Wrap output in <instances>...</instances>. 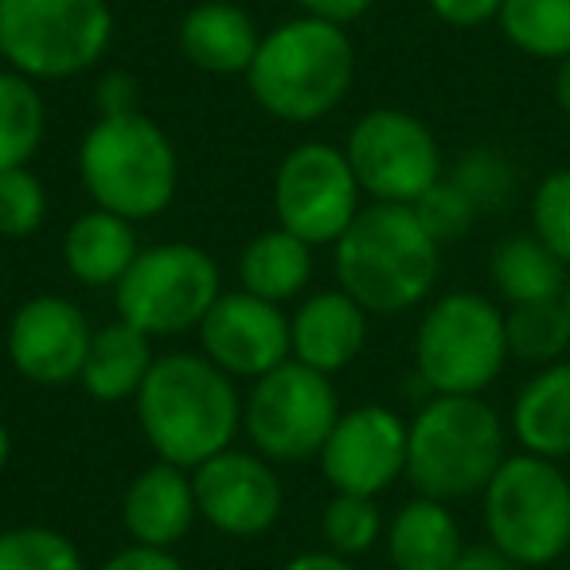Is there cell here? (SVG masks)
Returning <instances> with one entry per match:
<instances>
[{"label":"cell","mask_w":570,"mask_h":570,"mask_svg":"<svg viewBox=\"0 0 570 570\" xmlns=\"http://www.w3.org/2000/svg\"><path fill=\"white\" fill-rule=\"evenodd\" d=\"M137 422L160 461L199 469L243 426L235 380L207 356H160L137 391Z\"/></svg>","instance_id":"cell-1"},{"label":"cell","mask_w":570,"mask_h":570,"mask_svg":"<svg viewBox=\"0 0 570 570\" xmlns=\"http://www.w3.org/2000/svg\"><path fill=\"white\" fill-rule=\"evenodd\" d=\"M438 243L406 204H372L336 238L341 289L375 317L426 302L438 282Z\"/></svg>","instance_id":"cell-2"},{"label":"cell","mask_w":570,"mask_h":570,"mask_svg":"<svg viewBox=\"0 0 570 570\" xmlns=\"http://www.w3.org/2000/svg\"><path fill=\"white\" fill-rule=\"evenodd\" d=\"M356 75V51L344 24L321 17L285 20L262 36L246 71L254 102L282 121H317L341 106Z\"/></svg>","instance_id":"cell-3"},{"label":"cell","mask_w":570,"mask_h":570,"mask_svg":"<svg viewBox=\"0 0 570 570\" xmlns=\"http://www.w3.org/2000/svg\"><path fill=\"white\" fill-rule=\"evenodd\" d=\"M504 465V422L481 395H434L406 426V476L430 500H465Z\"/></svg>","instance_id":"cell-4"},{"label":"cell","mask_w":570,"mask_h":570,"mask_svg":"<svg viewBox=\"0 0 570 570\" xmlns=\"http://www.w3.org/2000/svg\"><path fill=\"white\" fill-rule=\"evenodd\" d=\"M82 188L102 212L121 219H153L176 196L180 160L168 134L145 114L98 118L79 145Z\"/></svg>","instance_id":"cell-5"},{"label":"cell","mask_w":570,"mask_h":570,"mask_svg":"<svg viewBox=\"0 0 570 570\" xmlns=\"http://www.w3.org/2000/svg\"><path fill=\"white\" fill-rule=\"evenodd\" d=\"M481 497L492 547L515 567H547L570 547V476L554 461L504 458Z\"/></svg>","instance_id":"cell-6"},{"label":"cell","mask_w":570,"mask_h":570,"mask_svg":"<svg viewBox=\"0 0 570 570\" xmlns=\"http://www.w3.org/2000/svg\"><path fill=\"white\" fill-rule=\"evenodd\" d=\"M106 0H0V56L24 79H75L110 51Z\"/></svg>","instance_id":"cell-7"},{"label":"cell","mask_w":570,"mask_h":570,"mask_svg":"<svg viewBox=\"0 0 570 570\" xmlns=\"http://www.w3.org/2000/svg\"><path fill=\"white\" fill-rule=\"evenodd\" d=\"M504 364V313L481 294L438 297L414 333V367L430 395H481Z\"/></svg>","instance_id":"cell-8"},{"label":"cell","mask_w":570,"mask_h":570,"mask_svg":"<svg viewBox=\"0 0 570 570\" xmlns=\"http://www.w3.org/2000/svg\"><path fill=\"white\" fill-rule=\"evenodd\" d=\"M219 294V266L204 246L160 243L137 254L118 282V317L145 336H176L199 328Z\"/></svg>","instance_id":"cell-9"},{"label":"cell","mask_w":570,"mask_h":570,"mask_svg":"<svg viewBox=\"0 0 570 570\" xmlns=\"http://www.w3.org/2000/svg\"><path fill=\"white\" fill-rule=\"evenodd\" d=\"M336 419H341V399L325 372L285 360L274 372L254 380L246 399L243 426L262 458L274 461H305L321 453L328 442Z\"/></svg>","instance_id":"cell-10"},{"label":"cell","mask_w":570,"mask_h":570,"mask_svg":"<svg viewBox=\"0 0 570 570\" xmlns=\"http://www.w3.org/2000/svg\"><path fill=\"white\" fill-rule=\"evenodd\" d=\"M352 173L375 204H406L442 180V149L426 121L406 110H372L348 134Z\"/></svg>","instance_id":"cell-11"},{"label":"cell","mask_w":570,"mask_h":570,"mask_svg":"<svg viewBox=\"0 0 570 570\" xmlns=\"http://www.w3.org/2000/svg\"><path fill=\"white\" fill-rule=\"evenodd\" d=\"M274 212L289 235L309 246L336 243L360 215V180L348 157L325 141L297 145L277 165Z\"/></svg>","instance_id":"cell-12"},{"label":"cell","mask_w":570,"mask_h":570,"mask_svg":"<svg viewBox=\"0 0 570 570\" xmlns=\"http://www.w3.org/2000/svg\"><path fill=\"white\" fill-rule=\"evenodd\" d=\"M317 458L336 492L375 500L406 473V422L387 406H356L336 419Z\"/></svg>","instance_id":"cell-13"},{"label":"cell","mask_w":570,"mask_h":570,"mask_svg":"<svg viewBox=\"0 0 570 570\" xmlns=\"http://www.w3.org/2000/svg\"><path fill=\"white\" fill-rule=\"evenodd\" d=\"M204 356L230 380H262L277 364L294 356L289 352V321L274 302L246 294H219V302L199 321Z\"/></svg>","instance_id":"cell-14"},{"label":"cell","mask_w":570,"mask_h":570,"mask_svg":"<svg viewBox=\"0 0 570 570\" xmlns=\"http://www.w3.org/2000/svg\"><path fill=\"white\" fill-rule=\"evenodd\" d=\"M196 508L215 531L235 539L266 535L282 515V481L262 458L223 450L191 473Z\"/></svg>","instance_id":"cell-15"},{"label":"cell","mask_w":570,"mask_h":570,"mask_svg":"<svg viewBox=\"0 0 570 570\" xmlns=\"http://www.w3.org/2000/svg\"><path fill=\"white\" fill-rule=\"evenodd\" d=\"M87 317L75 302L56 294L32 297L9 325V360L24 380L40 387H67L82 375L90 352Z\"/></svg>","instance_id":"cell-16"},{"label":"cell","mask_w":570,"mask_h":570,"mask_svg":"<svg viewBox=\"0 0 570 570\" xmlns=\"http://www.w3.org/2000/svg\"><path fill=\"white\" fill-rule=\"evenodd\" d=\"M367 341V309L352 302L344 289L313 294L289 321V352L297 364L313 372H341L364 352Z\"/></svg>","instance_id":"cell-17"},{"label":"cell","mask_w":570,"mask_h":570,"mask_svg":"<svg viewBox=\"0 0 570 570\" xmlns=\"http://www.w3.org/2000/svg\"><path fill=\"white\" fill-rule=\"evenodd\" d=\"M196 515L199 508L191 476L184 469L168 465V461L137 473L134 484L126 489V504H121V520H126V531L134 535V543L160 547V551L180 543L191 531Z\"/></svg>","instance_id":"cell-18"},{"label":"cell","mask_w":570,"mask_h":570,"mask_svg":"<svg viewBox=\"0 0 570 570\" xmlns=\"http://www.w3.org/2000/svg\"><path fill=\"white\" fill-rule=\"evenodd\" d=\"M262 36L230 0H199L180 24V48L207 75H246Z\"/></svg>","instance_id":"cell-19"},{"label":"cell","mask_w":570,"mask_h":570,"mask_svg":"<svg viewBox=\"0 0 570 570\" xmlns=\"http://www.w3.org/2000/svg\"><path fill=\"white\" fill-rule=\"evenodd\" d=\"M512 434L523 453L570 458V360L547 364L523 383L512 406Z\"/></svg>","instance_id":"cell-20"},{"label":"cell","mask_w":570,"mask_h":570,"mask_svg":"<svg viewBox=\"0 0 570 570\" xmlns=\"http://www.w3.org/2000/svg\"><path fill=\"white\" fill-rule=\"evenodd\" d=\"M153 336H145L129 321H114V325L98 328L90 341L87 364H82L79 383L87 387L90 399L98 403H121V399H137L149 367L157 364L149 348Z\"/></svg>","instance_id":"cell-21"},{"label":"cell","mask_w":570,"mask_h":570,"mask_svg":"<svg viewBox=\"0 0 570 570\" xmlns=\"http://www.w3.org/2000/svg\"><path fill=\"white\" fill-rule=\"evenodd\" d=\"M461 551V528L442 500H411L387 528V554L395 570H450Z\"/></svg>","instance_id":"cell-22"},{"label":"cell","mask_w":570,"mask_h":570,"mask_svg":"<svg viewBox=\"0 0 570 570\" xmlns=\"http://www.w3.org/2000/svg\"><path fill=\"white\" fill-rule=\"evenodd\" d=\"M141 254L137 235L129 219L114 212H87L71 223L63 238V258L67 269L79 277L82 285H118L134 258Z\"/></svg>","instance_id":"cell-23"},{"label":"cell","mask_w":570,"mask_h":570,"mask_svg":"<svg viewBox=\"0 0 570 570\" xmlns=\"http://www.w3.org/2000/svg\"><path fill=\"white\" fill-rule=\"evenodd\" d=\"M313 274V246L305 238L289 235L285 227H274L258 235L238 258V277L243 289L262 302H289L305 289Z\"/></svg>","instance_id":"cell-24"},{"label":"cell","mask_w":570,"mask_h":570,"mask_svg":"<svg viewBox=\"0 0 570 570\" xmlns=\"http://www.w3.org/2000/svg\"><path fill=\"white\" fill-rule=\"evenodd\" d=\"M570 269L535 235H515L492 250V285L508 305L559 302L570 285Z\"/></svg>","instance_id":"cell-25"},{"label":"cell","mask_w":570,"mask_h":570,"mask_svg":"<svg viewBox=\"0 0 570 570\" xmlns=\"http://www.w3.org/2000/svg\"><path fill=\"white\" fill-rule=\"evenodd\" d=\"M497 20L504 40L523 56L554 63L570 56V0H504Z\"/></svg>","instance_id":"cell-26"},{"label":"cell","mask_w":570,"mask_h":570,"mask_svg":"<svg viewBox=\"0 0 570 570\" xmlns=\"http://www.w3.org/2000/svg\"><path fill=\"white\" fill-rule=\"evenodd\" d=\"M48 110L32 79L20 71H0V173L24 168L43 141Z\"/></svg>","instance_id":"cell-27"},{"label":"cell","mask_w":570,"mask_h":570,"mask_svg":"<svg viewBox=\"0 0 570 570\" xmlns=\"http://www.w3.org/2000/svg\"><path fill=\"white\" fill-rule=\"evenodd\" d=\"M504 336H508V356L539 367L559 364L570 348V317L562 297L559 302L512 305L504 313Z\"/></svg>","instance_id":"cell-28"},{"label":"cell","mask_w":570,"mask_h":570,"mask_svg":"<svg viewBox=\"0 0 570 570\" xmlns=\"http://www.w3.org/2000/svg\"><path fill=\"white\" fill-rule=\"evenodd\" d=\"M0 570H82V554L63 531L28 523L0 531Z\"/></svg>","instance_id":"cell-29"},{"label":"cell","mask_w":570,"mask_h":570,"mask_svg":"<svg viewBox=\"0 0 570 570\" xmlns=\"http://www.w3.org/2000/svg\"><path fill=\"white\" fill-rule=\"evenodd\" d=\"M450 180L465 191L469 204L476 207V215H481V212H500V207L515 196L512 160H508V153L489 149V145H481V149H469L465 157L453 165Z\"/></svg>","instance_id":"cell-30"},{"label":"cell","mask_w":570,"mask_h":570,"mask_svg":"<svg viewBox=\"0 0 570 570\" xmlns=\"http://www.w3.org/2000/svg\"><path fill=\"white\" fill-rule=\"evenodd\" d=\"M321 531H325V543L333 554H364L380 539V508L372 497H352V492H336L325 504L321 515Z\"/></svg>","instance_id":"cell-31"},{"label":"cell","mask_w":570,"mask_h":570,"mask_svg":"<svg viewBox=\"0 0 570 570\" xmlns=\"http://www.w3.org/2000/svg\"><path fill=\"white\" fill-rule=\"evenodd\" d=\"M531 235L570 269V168H554L531 191Z\"/></svg>","instance_id":"cell-32"},{"label":"cell","mask_w":570,"mask_h":570,"mask_svg":"<svg viewBox=\"0 0 570 570\" xmlns=\"http://www.w3.org/2000/svg\"><path fill=\"white\" fill-rule=\"evenodd\" d=\"M48 219V191L40 176L24 168H4L0 173V235L28 238Z\"/></svg>","instance_id":"cell-33"},{"label":"cell","mask_w":570,"mask_h":570,"mask_svg":"<svg viewBox=\"0 0 570 570\" xmlns=\"http://www.w3.org/2000/svg\"><path fill=\"white\" fill-rule=\"evenodd\" d=\"M411 207H414V215H419L422 227L434 235L438 246L461 238L469 227H473V219H476V207L469 204V196L450 180V176H442L434 188L422 191V196L414 199Z\"/></svg>","instance_id":"cell-34"},{"label":"cell","mask_w":570,"mask_h":570,"mask_svg":"<svg viewBox=\"0 0 570 570\" xmlns=\"http://www.w3.org/2000/svg\"><path fill=\"white\" fill-rule=\"evenodd\" d=\"M98 110L102 118H121V114H137V98H141V87H137V75L129 71H106L95 87Z\"/></svg>","instance_id":"cell-35"},{"label":"cell","mask_w":570,"mask_h":570,"mask_svg":"<svg viewBox=\"0 0 570 570\" xmlns=\"http://www.w3.org/2000/svg\"><path fill=\"white\" fill-rule=\"evenodd\" d=\"M430 9L450 28H481L500 17L504 0H430Z\"/></svg>","instance_id":"cell-36"},{"label":"cell","mask_w":570,"mask_h":570,"mask_svg":"<svg viewBox=\"0 0 570 570\" xmlns=\"http://www.w3.org/2000/svg\"><path fill=\"white\" fill-rule=\"evenodd\" d=\"M98 570H184L180 559L173 551H160V547H126V551L110 554Z\"/></svg>","instance_id":"cell-37"},{"label":"cell","mask_w":570,"mask_h":570,"mask_svg":"<svg viewBox=\"0 0 570 570\" xmlns=\"http://www.w3.org/2000/svg\"><path fill=\"white\" fill-rule=\"evenodd\" d=\"M305 9V17H321L333 20V24H348V20H360L375 0H297Z\"/></svg>","instance_id":"cell-38"},{"label":"cell","mask_w":570,"mask_h":570,"mask_svg":"<svg viewBox=\"0 0 570 570\" xmlns=\"http://www.w3.org/2000/svg\"><path fill=\"white\" fill-rule=\"evenodd\" d=\"M450 570H515V562L500 547L489 543V547H465Z\"/></svg>","instance_id":"cell-39"},{"label":"cell","mask_w":570,"mask_h":570,"mask_svg":"<svg viewBox=\"0 0 570 570\" xmlns=\"http://www.w3.org/2000/svg\"><path fill=\"white\" fill-rule=\"evenodd\" d=\"M282 570H360L352 567L344 554H333V551H309V554H297V559H289Z\"/></svg>","instance_id":"cell-40"},{"label":"cell","mask_w":570,"mask_h":570,"mask_svg":"<svg viewBox=\"0 0 570 570\" xmlns=\"http://www.w3.org/2000/svg\"><path fill=\"white\" fill-rule=\"evenodd\" d=\"M554 102H559V110L570 118V56L559 63V71H554Z\"/></svg>","instance_id":"cell-41"},{"label":"cell","mask_w":570,"mask_h":570,"mask_svg":"<svg viewBox=\"0 0 570 570\" xmlns=\"http://www.w3.org/2000/svg\"><path fill=\"white\" fill-rule=\"evenodd\" d=\"M9 450H12L9 430H4V422H0V469H4V461H9Z\"/></svg>","instance_id":"cell-42"},{"label":"cell","mask_w":570,"mask_h":570,"mask_svg":"<svg viewBox=\"0 0 570 570\" xmlns=\"http://www.w3.org/2000/svg\"><path fill=\"white\" fill-rule=\"evenodd\" d=\"M562 305H567V317H570V285H567V294H562Z\"/></svg>","instance_id":"cell-43"},{"label":"cell","mask_w":570,"mask_h":570,"mask_svg":"<svg viewBox=\"0 0 570 570\" xmlns=\"http://www.w3.org/2000/svg\"><path fill=\"white\" fill-rule=\"evenodd\" d=\"M567 476H570V473H567Z\"/></svg>","instance_id":"cell-44"}]
</instances>
